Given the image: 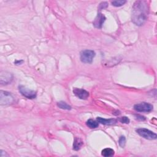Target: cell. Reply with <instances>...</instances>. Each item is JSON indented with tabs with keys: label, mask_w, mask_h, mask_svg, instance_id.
Listing matches in <instances>:
<instances>
[{
	"label": "cell",
	"mask_w": 157,
	"mask_h": 157,
	"mask_svg": "<svg viewBox=\"0 0 157 157\" xmlns=\"http://www.w3.org/2000/svg\"><path fill=\"white\" fill-rule=\"evenodd\" d=\"M57 105H58V107H59L60 109H64V110H71V107L69 105H68L67 103H66L65 102H63V101L58 102L57 103Z\"/></svg>",
	"instance_id": "14"
},
{
	"label": "cell",
	"mask_w": 157,
	"mask_h": 157,
	"mask_svg": "<svg viewBox=\"0 0 157 157\" xmlns=\"http://www.w3.org/2000/svg\"><path fill=\"white\" fill-rule=\"evenodd\" d=\"M86 126L91 129L96 128L99 126V123L95 120H93L92 119H89L88 120H87L86 122Z\"/></svg>",
	"instance_id": "13"
},
{
	"label": "cell",
	"mask_w": 157,
	"mask_h": 157,
	"mask_svg": "<svg viewBox=\"0 0 157 157\" xmlns=\"http://www.w3.org/2000/svg\"><path fill=\"white\" fill-rule=\"evenodd\" d=\"M18 90L20 91V93L25 97H26L28 99H33L36 98V92L29 90V88H26V86H23V85H20L18 86Z\"/></svg>",
	"instance_id": "6"
},
{
	"label": "cell",
	"mask_w": 157,
	"mask_h": 157,
	"mask_svg": "<svg viewBox=\"0 0 157 157\" xmlns=\"http://www.w3.org/2000/svg\"><path fill=\"white\" fill-rule=\"evenodd\" d=\"M83 145V141L78 137H75L73 143V149L74 150H78Z\"/></svg>",
	"instance_id": "11"
},
{
	"label": "cell",
	"mask_w": 157,
	"mask_h": 157,
	"mask_svg": "<svg viewBox=\"0 0 157 157\" xmlns=\"http://www.w3.org/2000/svg\"><path fill=\"white\" fill-rule=\"evenodd\" d=\"M101 155L105 157L112 156L114 155V150L110 148H106L101 151Z\"/></svg>",
	"instance_id": "12"
},
{
	"label": "cell",
	"mask_w": 157,
	"mask_h": 157,
	"mask_svg": "<svg viewBox=\"0 0 157 157\" xmlns=\"http://www.w3.org/2000/svg\"><path fill=\"white\" fill-rule=\"evenodd\" d=\"M149 12L148 2L144 0H139L134 2L131 13L132 21L137 26H142L146 22Z\"/></svg>",
	"instance_id": "1"
},
{
	"label": "cell",
	"mask_w": 157,
	"mask_h": 157,
	"mask_svg": "<svg viewBox=\"0 0 157 157\" xmlns=\"http://www.w3.org/2000/svg\"><path fill=\"white\" fill-rule=\"evenodd\" d=\"M105 20V17L104 15V14L99 12L93 21V25L96 28H101Z\"/></svg>",
	"instance_id": "8"
},
{
	"label": "cell",
	"mask_w": 157,
	"mask_h": 157,
	"mask_svg": "<svg viewBox=\"0 0 157 157\" xmlns=\"http://www.w3.org/2000/svg\"><path fill=\"white\" fill-rule=\"evenodd\" d=\"M96 53L93 50H83L80 52V60L84 63H91Z\"/></svg>",
	"instance_id": "3"
},
{
	"label": "cell",
	"mask_w": 157,
	"mask_h": 157,
	"mask_svg": "<svg viewBox=\"0 0 157 157\" xmlns=\"http://www.w3.org/2000/svg\"><path fill=\"white\" fill-rule=\"evenodd\" d=\"M108 6V3L107 2H102L99 4V9H105Z\"/></svg>",
	"instance_id": "18"
},
{
	"label": "cell",
	"mask_w": 157,
	"mask_h": 157,
	"mask_svg": "<svg viewBox=\"0 0 157 157\" xmlns=\"http://www.w3.org/2000/svg\"><path fill=\"white\" fill-rule=\"evenodd\" d=\"M137 133L141 137L148 139V140H155L156 139L157 136L154 132L146 129V128H139L136 129Z\"/></svg>",
	"instance_id": "4"
},
{
	"label": "cell",
	"mask_w": 157,
	"mask_h": 157,
	"mask_svg": "<svg viewBox=\"0 0 157 157\" xmlns=\"http://www.w3.org/2000/svg\"><path fill=\"white\" fill-rule=\"evenodd\" d=\"M13 75L7 71H1L0 73V83L1 85H7L12 82Z\"/></svg>",
	"instance_id": "7"
},
{
	"label": "cell",
	"mask_w": 157,
	"mask_h": 157,
	"mask_svg": "<svg viewBox=\"0 0 157 157\" xmlns=\"http://www.w3.org/2000/svg\"><path fill=\"white\" fill-rule=\"evenodd\" d=\"M118 120L122 123H125V124H128L129 123V119L126 117H122L118 118Z\"/></svg>",
	"instance_id": "17"
},
{
	"label": "cell",
	"mask_w": 157,
	"mask_h": 157,
	"mask_svg": "<svg viewBox=\"0 0 157 157\" xmlns=\"http://www.w3.org/2000/svg\"><path fill=\"white\" fill-rule=\"evenodd\" d=\"M136 117H137V119H138V120H145V117L142 116V115H136Z\"/></svg>",
	"instance_id": "19"
},
{
	"label": "cell",
	"mask_w": 157,
	"mask_h": 157,
	"mask_svg": "<svg viewBox=\"0 0 157 157\" xmlns=\"http://www.w3.org/2000/svg\"><path fill=\"white\" fill-rule=\"evenodd\" d=\"M126 1L124 0H117V1H112V6L115 7H120L123 5H124L126 3Z\"/></svg>",
	"instance_id": "15"
},
{
	"label": "cell",
	"mask_w": 157,
	"mask_h": 157,
	"mask_svg": "<svg viewBox=\"0 0 157 157\" xmlns=\"http://www.w3.org/2000/svg\"><path fill=\"white\" fill-rule=\"evenodd\" d=\"M14 102V98L12 94L6 91H0V104L1 105H9Z\"/></svg>",
	"instance_id": "2"
},
{
	"label": "cell",
	"mask_w": 157,
	"mask_h": 157,
	"mask_svg": "<svg viewBox=\"0 0 157 157\" xmlns=\"http://www.w3.org/2000/svg\"><path fill=\"white\" fill-rule=\"evenodd\" d=\"M118 144L121 147L123 148L124 147V145L126 144V138L124 136H121L120 137L119 140H118Z\"/></svg>",
	"instance_id": "16"
},
{
	"label": "cell",
	"mask_w": 157,
	"mask_h": 157,
	"mask_svg": "<svg viewBox=\"0 0 157 157\" xmlns=\"http://www.w3.org/2000/svg\"><path fill=\"white\" fill-rule=\"evenodd\" d=\"M96 120L98 123L105 124V125H112L117 123V120L115 118H110V119H105L101 117H97Z\"/></svg>",
	"instance_id": "10"
},
{
	"label": "cell",
	"mask_w": 157,
	"mask_h": 157,
	"mask_svg": "<svg viewBox=\"0 0 157 157\" xmlns=\"http://www.w3.org/2000/svg\"><path fill=\"white\" fill-rule=\"evenodd\" d=\"M73 93L77 97L81 99H86L89 96V93L85 90L81 88H74L73 89Z\"/></svg>",
	"instance_id": "9"
},
{
	"label": "cell",
	"mask_w": 157,
	"mask_h": 157,
	"mask_svg": "<svg viewBox=\"0 0 157 157\" xmlns=\"http://www.w3.org/2000/svg\"><path fill=\"white\" fill-rule=\"evenodd\" d=\"M153 105L148 102H142L136 104L134 106V109L140 112H150L153 110Z\"/></svg>",
	"instance_id": "5"
}]
</instances>
